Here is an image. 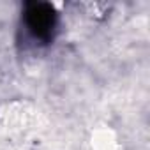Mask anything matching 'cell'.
<instances>
[{
  "instance_id": "1",
  "label": "cell",
  "mask_w": 150,
  "mask_h": 150,
  "mask_svg": "<svg viewBox=\"0 0 150 150\" xmlns=\"http://www.w3.org/2000/svg\"><path fill=\"white\" fill-rule=\"evenodd\" d=\"M23 20L27 30L35 41L50 42L57 30L58 14L55 7L48 2H28L23 11Z\"/></svg>"
}]
</instances>
